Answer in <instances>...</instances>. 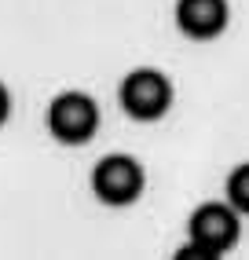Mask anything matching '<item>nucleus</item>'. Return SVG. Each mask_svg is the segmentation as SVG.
I'll return each mask as SVG.
<instances>
[{
    "label": "nucleus",
    "instance_id": "6",
    "mask_svg": "<svg viewBox=\"0 0 249 260\" xmlns=\"http://www.w3.org/2000/svg\"><path fill=\"white\" fill-rule=\"evenodd\" d=\"M227 205H231L235 213H245V216H249V161L238 165V169L227 176Z\"/></svg>",
    "mask_w": 249,
    "mask_h": 260
},
{
    "label": "nucleus",
    "instance_id": "2",
    "mask_svg": "<svg viewBox=\"0 0 249 260\" xmlns=\"http://www.w3.org/2000/svg\"><path fill=\"white\" fill-rule=\"evenodd\" d=\"M172 107V81L154 70V66H139V70L124 74L121 81V110L132 121H158Z\"/></svg>",
    "mask_w": 249,
    "mask_h": 260
},
{
    "label": "nucleus",
    "instance_id": "5",
    "mask_svg": "<svg viewBox=\"0 0 249 260\" xmlns=\"http://www.w3.org/2000/svg\"><path fill=\"white\" fill-rule=\"evenodd\" d=\"M176 26L191 41H212L227 29V0H176Z\"/></svg>",
    "mask_w": 249,
    "mask_h": 260
},
{
    "label": "nucleus",
    "instance_id": "3",
    "mask_svg": "<svg viewBox=\"0 0 249 260\" xmlns=\"http://www.w3.org/2000/svg\"><path fill=\"white\" fill-rule=\"evenodd\" d=\"M143 165L132 154H106L92 169V194L103 205H132L143 194Z\"/></svg>",
    "mask_w": 249,
    "mask_h": 260
},
{
    "label": "nucleus",
    "instance_id": "4",
    "mask_svg": "<svg viewBox=\"0 0 249 260\" xmlns=\"http://www.w3.org/2000/svg\"><path fill=\"white\" fill-rule=\"evenodd\" d=\"M48 128H51V136H55L59 143H70V147L88 143L96 136V128H99V107H96V99L84 95V92H63V95H55V99H51V107H48Z\"/></svg>",
    "mask_w": 249,
    "mask_h": 260
},
{
    "label": "nucleus",
    "instance_id": "1",
    "mask_svg": "<svg viewBox=\"0 0 249 260\" xmlns=\"http://www.w3.org/2000/svg\"><path fill=\"white\" fill-rule=\"evenodd\" d=\"M187 235L191 238L176 253V260H216L238 242V213L224 202H209L191 213Z\"/></svg>",
    "mask_w": 249,
    "mask_h": 260
},
{
    "label": "nucleus",
    "instance_id": "7",
    "mask_svg": "<svg viewBox=\"0 0 249 260\" xmlns=\"http://www.w3.org/2000/svg\"><path fill=\"white\" fill-rule=\"evenodd\" d=\"M8 114H11V92L4 88V84H0V125L8 121Z\"/></svg>",
    "mask_w": 249,
    "mask_h": 260
}]
</instances>
